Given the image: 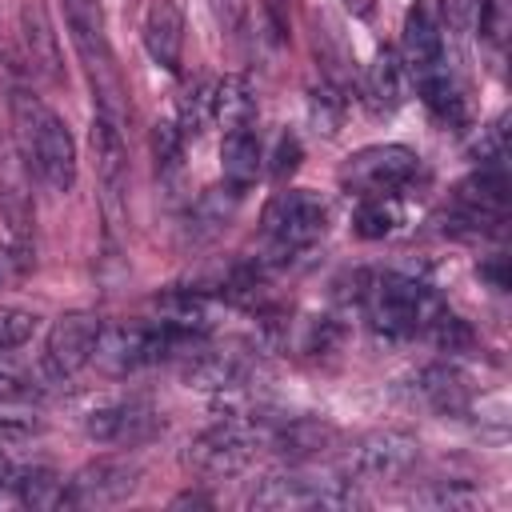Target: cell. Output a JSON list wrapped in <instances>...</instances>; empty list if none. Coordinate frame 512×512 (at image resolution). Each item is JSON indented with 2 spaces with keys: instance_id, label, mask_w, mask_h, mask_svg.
I'll use <instances>...</instances> for the list:
<instances>
[{
  "instance_id": "obj_1",
  "label": "cell",
  "mask_w": 512,
  "mask_h": 512,
  "mask_svg": "<svg viewBox=\"0 0 512 512\" xmlns=\"http://www.w3.org/2000/svg\"><path fill=\"white\" fill-rule=\"evenodd\" d=\"M12 128H16V144L28 160V168L40 176V184L56 196H68L76 184V140L68 132V124L32 92L16 88L12 92Z\"/></svg>"
},
{
  "instance_id": "obj_2",
  "label": "cell",
  "mask_w": 512,
  "mask_h": 512,
  "mask_svg": "<svg viewBox=\"0 0 512 512\" xmlns=\"http://www.w3.org/2000/svg\"><path fill=\"white\" fill-rule=\"evenodd\" d=\"M64 20H68V36L76 44V56L88 72L92 96H96V112L108 116L112 124H124L128 112V88H124V72L116 64L112 40L104 32V12L100 0H64Z\"/></svg>"
},
{
  "instance_id": "obj_3",
  "label": "cell",
  "mask_w": 512,
  "mask_h": 512,
  "mask_svg": "<svg viewBox=\"0 0 512 512\" xmlns=\"http://www.w3.org/2000/svg\"><path fill=\"white\" fill-rule=\"evenodd\" d=\"M360 304L368 312V324L392 340H408V336H424V328L432 324V316L444 308L440 296L404 272H376L360 284Z\"/></svg>"
},
{
  "instance_id": "obj_4",
  "label": "cell",
  "mask_w": 512,
  "mask_h": 512,
  "mask_svg": "<svg viewBox=\"0 0 512 512\" xmlns=\"http://www.w3.org/2000/svg\"><path fill=\"white\" fill-rule=\"evenodd\" d=\"M260 448H264V416L244 412V416H228L204 428L200 436H192L184 448V464L204 480H224V476L244 472Z\"/></svg>"
},
{
  "instance_id": "obj_5",
  "label": "cell",
  "mask_w": 512,
  "mask_h": 512,
  "mask_svg": "<svg viewBox=\"0 0 512 512\" xmlns=\"http://www.w3.org/2000/svg\"><path fill=\"white\" fill-rule=\"evenodd\" d=\"M260 224H264L268 256L292 260V256L308 252L328 232V204H324V196H316L308 188H288L268 200Z\"/></svg>"
},
{
  "instance_id": "obj_6",
  "label": "cell",
  "mask_w": 512,
  "mask_h": 512,
  "mask_svg": "<svg viewBox=\"0 0 512 512\" xmlns=\"http://www.w3.org/2000/svg\"><path fill=\"white\" fill-rule=\"evenodd\" d=\"M356 488L348 476H320L308 468H288L252 488V508H348L356 504Z\"/></svg>"
},
{
  "instance_id": "obj_7",
  "label": "cell",
  "mask_w": 512,
  "mask_h": 512,
  "mask_svg": "<svg viewBox=\"0 0 512 512\" xmlns=\"http://www.w3.org/2000/svg\"><path fill=\"white\" fill-rule=\"evenodd\" d=\"M420 172V156L408 144H368L340 168V184L356 196H396Z\"/></svg>"
},
{
  "instance_id": "obj_8",
  "label": "cell",
  "mask_w": 512,
  "mask_h": 512,
  "mask_svg": "<svg viewBox=\"0 0 512 512\" xmlns=\"http://www.w3.org/2000/svg\"><path fill=\"white\" fill-rule=\"evenodd\" d=\"M508 168L504 164H480V172H472L456 196H452V212L448 224L456 232H496L508 220Z\"/></svg>"
},
{
  "instance_id": "obj_9",
  "label": "cell",
  "mask_w": 512,
  "mask_h": 512,
  "mask_svg": "<svg viewBox=\"0 0 512 512\" xmlns=\"http://www.w3.org/2000/svg\"><path fill=\"white\" fill-rule=\"evenodd\" d=\"M100 328L104 320L96 312H64L60 320H52L44 336V352H40L48 380H72L80 368H88L96 356Z\"/></svg>"
},
{
  "instance_id": "obj_10",
  "label": "cell",
  "mask_w": 512,
  "mask_h": 512,
  "mask_svg": "<svg viewBox=\"0 0 512 512\" xmlns=\"http://www.w3.org/2000/svg\"><path fill=\"white\" fill-rule=\"evenodd\" d=\"M416 456H420V444L408 432H368L348 448L340 476H348V480H400L404 472H412Z\"/></svg>"
},
{
  "instance_id": "obj_11",
  "label": "cell",
  "mask_w": 512,
  "mask_h": 512,
  "mask_svg": "<svg viewBox=\"0 0 512 512\" xmlns=\"http://www.w3.org/2000/svg\"><path fill=\"white\" fill-rule=\"evenodd\" d=\"M164 428V420L156 416V408L148 400H116L104 408H92L84 416V436L104 444V448H136L148 444L156 432Z\"/></svg>"
},
{
  "instance_id": "obj_12",
  "label": "cell",
  "mask_w": 512,
  "mask_h": 512,
  "mask_svg": "<svg viewBox=\"0 0 512 512\" xmlns=\"http://www.w3.org/2000/svg\"><path fill=\"white\" fill-rule=\"evenodd\" d=\"M140 40H144V52L152 56L156 68L176 72L180 56H184V12H180V4L176 0H148Z\"/></svg>"
},
{
  "instance_id": "obj_13",
  "label": "cell",
  "mask_w": 512,
  "mask_h": 512,
  "mask_svg": "<svg viewBox=\"0 0 512 512\" xmlns=\"http://www.w3.org/2000/svg\"><path fill=\"white\" fill-rule=\"evenodd\" d=\"M136 476L128 460H92L68 480V504H116L136 488Z\"/></svg>"
},
{
  "instance_id": "obj_14",
  "label": "cell",
  "mask_w": 512,
  "mask_h": 512,
  "mask_svg": "<svg viewBox=\"0 0 512 512\" xmlns=\"http://www.w3.org/2000/svg\"><path fill=\"white\" fill-rule=\"evenodd\" d=\"M400 60L408 68L412 80L428 76V72H440L444 68V36H440V24L432 20V12L424 4H412L408 16H404V36H400Z\"/></svg>"
},
{
  "instance_id": "obj_15",
  "label": "cell",
  "mask_w": 512,
  "mask_h": 512,
  "mask_svg": "<svg viewBox=\"0 0 512 512\" xmlns=\"http://www.w3.org/2000/svg\"><path fill=\"white\" fill-rule=\"evenodd\" d=\"M412 396H416L424 408L440 412V416H460V412H468V404H472V380H468L456 364H428V368L416 372Z\"/></svg>"
},
{
  "instance_id": "obj_16",
  "label": "cell",
  "mask_w": 512,
  "mask_h": 512,
  "mask_svg": "<svg viewBox=\"0 0 512 512\" xmlns=\"http://www.w3.org/2000/svg\"><path fill=\"white\" fill-rule=\"evenodd\" d=\"M20 44L28 56V68L44 80H60L64 76V60H60V40L52 32V20L44 12L40 0H24L20 4Z\"/></svg>"
},
{
  "instance_id": "obj_17",
  "label": "cell",
  "mask_w": 512,
  "mask_h": 512,
  "mask_svg": "<svg viewBox=\"0 0 512 512\" xmlns=\"http://www.w3.org/2000/svg\"><path fill=\"white\" fill-rule=\"evenodd\" d=\"M252 376V364L236 352H216V348H196L184 360V384L200 392H240Z\"/></svg>"
},
{
  "instance_id": "obj_18",
  "label": "cell",
  "mask_w": 512,
  "mask_h": 512,
  "mask_svg": "<svg viewBox=\"0 0 512 512\" xmlns=\"http://www.w3.org/2000/svg\"><path fill=\"white\" fill-rule=\"evenodd\" d=\"M152 312H156L160 324H172V328H180V332L204 336V332L216 324L220 304H216V296L204 292V288H172V292H164V296L152 300Z\"/></svg>"
},
{
  "instance_id": "obj_19",
  "label": "cell",
  "mask_w": 512,
  "mask_h": 512,
  "mask_svg": "<svg viewBox=\"0 0 512 512\" xmlns=\"http://www.w3.org/2000/svg\"><path fill=\"white\" fill-rule=\"evenodd\" d=\"M92 152H96V172L104 184V196L116 204L128 184V148H124V124H112L108 116H92Z\"/></svg>"
},
{
  "instance_id": "obj_20",
  "label": "cell",
  "mask_w": 512,
  "mask_h": 512,
  "mask_svg": "<svg viewBox=\"0 0 512 512\" xmlns=\"http://www.w3.org/2000/svg\"><path fill=\"white\" fill-rule=\"evenodd\" d=\"M360 92H364V104H368L372 112H396V108L404 104L408 68H404V60L396 56V48H380V52L372 56V64L364 68Z\"/></svg>"
},
{
  "instance_id": "obj_21",
  "label": "cell",
  "mask_w": 512,
  "mask_h": 512,
  "mask_svg": "<svg viewBox=\"0 0 512 512\" xmlns=\"http://www.w3.org/2000/svg\"><path fill=\"white\" fill-rule=\"evenodd\" d=\"M264 168V148H260V136L256 128H228L224 132V144H220V172H224V184L248 192L256 184Z\"/></svg>"
},
{
  "instance_id": "obj_22",
  "label": "cell",
  "mask_w": 512,
  "mask_h": 512,
  "mask_svg": "<svg viewBox=\"0 0 512 512\" xmlns=\"http://www.w3.org/2000/svg\"><path fill=\"white\" fill-rule=\"evenodd\" d=\"M256 120V92L244 76H220L212 92V124L228 128H248Z\"/></svg>"
},
{
  "instance_id": "obj_23",
  "label": "cell",
  "mask_w": 512,
  "mask_h": 512,
  "mask_svg": "<svg viewBox=\"0 0 512 512\" xmlns=\"http://www.w3.org/2000/svg\"><path fill=\"white\" fill-rule=\"evenodd\" d=\"M8 488L16 492L20 504H32V508H60L68 504V488L56 472L48 468H24V472H12L8 476Z\"/></svg>"
},
{
  "instance_id": "obj_24",
  "label": "cell",
  "mask_w": 512,
  "mask_h": 512,
  "mask_svg": "<svg viewBox=\"0 0 512 512\" xmlns=\"http://www.w3.org/2000/svg\"><path fill=\"white\" fill-rule=\"evenodd\" d=\"M400 200L396 196H360V208L352 216V232L360 240H384L400 228Z\"/></svg>"
},
{
  "instance_id": "obj_25",
  "label": "cell",
  "mask_w": 512,
  "mask_h": 512,
  "mask_svg": "<svg viewBox=\"0 0 512 512\" xmlns=\"http://www.w3.org/2000/svg\"><path fill=\"white\" fill-rule=\"evenodd\" d=\"M212 92H216V80H196L184 96H180V136H200L208 124H212Z\"/></svg>"
},
{
  "instance_id": "obj_26",
  "label": "cell",
  "mask_w": 512,
  "mask_h": 512,
  "mask_svg": "<svg viewBox=\"0 0 512 512\" xmlns=\"http://www.w3.org/2000/svg\"><path fill=\"white\" fill-rule=\"evenodd\" d=\"M36 332V312L16 308V304H0V352L28 344Z\"/></svg>"
},
{
  "instance_id": "obj_27",
  "label": "cell",
  "mask_w": 512,
  "mask_h": 512,
  "mask_svg": "<svg viewBox=\"0 0 512 512\" xmlns=\"http://www.w3.org/2000/svg\"><path fill=\"white\" fill-rule=\"evenodd\" d=\"M340 112H344V100L336 96V88H316L312 96H308V120H312V128L316 132H324V136H336V128H340Z\"/></svg>"
},
{
  "instance_id": "obj_28",
  "label": "cell",
  "mask_w": 512,
  "mask_h": 512,
  "mask_svg": "<svg viewBox=\"0 0 512 512\" xmlns=\"http://www.w3.org/2000/svg\"><path fill=\"white\" fill-rule=\"evenodd\" d=\"M180 152H184V136L176 124H156L152 128V156H156V172L172 176L180 168Z\"/></svg>"
},
{
  "instance_id": "obj_29",
  "label": "cell",
  "mask_w": 512,
  "mask_h": 512,
  "mask_svg": "<svg viewBox=\"0 0 512 512\" xmlns=\"http://www.w3.org/2000/svg\"><path fill=\"white\" fill-rule=\"evenodd\" d=\"M420 504H432V508H456V512H468V508H476L480 504V492L472 488V484H436V488H428V492H420L416 496Z\"/></svg>"
},
{
  "instance_id": "obj_30",
  "label": "cell",
  "mask_w": 512,
  "mask_h": 512,
  "mask_svg": "<svg viewBox=\"0 0 512 512\" xmlns=\"http://www.w3.org/2000/svg\"><path fill=\"white\" fill-rule=\"evenodd\" d=\"M472 156H476L480 164H504V160H508V116L492 120V124L480 132Z\"/></svg>"
},
{
  "instance_id": "obj_31",
  "label": "cell",
  "mask_w": 512,
  "mask_h": 512,
  "mask_svg": "<svg viewBox=\"0 0 512 512\" xmlns=\"http://www.w3.org/2000/svg\"><path fill=\"white\" fill-rule=\"evenodd\" d=\"M300 160H304V148H300V140L292 136V132H280L276 136V148H272V164H268V172H272V180H288L296 168H300Z\"/></svg>"
},
{
  "instance_id": "obj_32",
  "label": "cell",
  "mask_w": 512,
  "mask_h": 512,
  "mask_svg": "<svg viewBox=\"0 0 512 512\" xmlns=\"http://www.w3.org/2000/svg\"><path fill=\"white\" fill-rule=\"evenodd\" d=\"M28 268H32V252H28L24 244H8V248H0V284L20 280Z\"/></svg>"
},
{
  "instance_id": "obj_33",
  "label": "cell",
  "mask_w": 512,
  "mask_h": 512,
  "mask_svg": "<svg viewBox=\"0 0 512 512\" xmlns=\"http://www.w3.org/2000/svg\"><path fill=\"white\" fill-rule=\"evenodd\" d=\"M476 272H480V276H484V280H488L496 292H504V288H508V268H504V256H496L492 264H480Z\"/></svg>"
},
{
  "instance_id": "obj_34",
  "label": "cell",
  "mask_w": 512,
  "mask_h": 512,
  "mask_svg": "<svg viewBox=\"0 0 512 512\" xmlns=\"http://www.w3.org/2000/svg\"><path fill=\"white\" fill-rule=\"evenodd\" d=\"M20 396H28V388H24L12 372H0V404H4V400H20Z\"/></svg>"
},
{
  "instance_id": "obj_35",
  "label": "cell",
  "mask_w": 512,
  "mask_h": 512,
  "mask_svg": "<svg viewBox=\"0 0 512 512\" xmlns=\"http://www.w3.org/2000/svg\"><path fill=\"white\" fill-rule=\"evenodd\" d=\"M212 8H216V16H220V24H232V20H236L240 0H212Z\"/></svg>"
},
{
  "instance_id": "obj_36",
  "label": "cell",
  "mask_w": 512,
  "mask_h": 512,
  "mask_svg": "<svg viewBox=\"0 0 512 512\" xmlns=\"http://www.w3.org/2000/svg\"><path fill=\"white\" fill-rule=\"evenodd\" d=\"M348 8H352L356 16H368V12H372V0H348Z\"/></svg>"
},
{
  "instance_id": "obj_37",
  "label": "cell",
  "mask_w": 512,
  "mask_h": 512,
  "mask_svg": "<svg viewBox=\"0 0 512 512\" xmlns=\"http://www.w3.org/2000/svg\"><path fill=\"white\" fill-rule=\"evenodd\" d=\"M8 476H12V464H8L4 452H0V488H8Z\"/></svg>"
}]
</instances>
